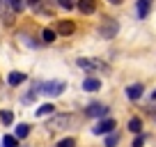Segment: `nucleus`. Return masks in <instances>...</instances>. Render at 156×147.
Wrapping results in <instances>:
<instances>
[{"instance_id": "nucleus-18", "label": "nucleus", "mask_w": 156, "mask_h": 147, "mask_svg": "<svg viewBox=\"0 0 156 147\" xmlns=\"http://www.w3.org/2000/svg\"><path fill=\"white\" fill-rule=\"evenodd\" d=\"M7 5H9V9H14V12H21L25 7V2L23 0H7Z\"/></svg>"}, {"instance_id": "nucleus-8", "label": "nucleus", "mask_w": 156, "mask_h": 147, "mask_svg": "<svg viewBox=\"0 0 156 147\" xmlns=\"http://www.w3.org/2000/svg\"><path fill=\"white\" fill-rule=\"evenodd\" d=\"M142 92H145V90H142L140 83H133V85H129V88H126V97L131 99V101H138V99L142 97Z\"/></svg>"}, {"instance_id": "nucleus-19", "label": "nucleus", "mask_w": 156, "mask_h": 147, "mask_svg": "<svg viewBox=\"0 0 156 147\" xmlns=\"http://www.w3.org/2000/svg\"><path fill=\"white\" fill-rule=\"evenodd\" d=\"M30 133V127L28 124H19V127H16V138H25Z\"/></svg>"}, {"instance_id": "nucleus-5", "label": "nucleus", "mask_w": 156, "mask_h": 147, "mask_svg": "<svg viewBox=\"0 0 156 147\" xmlns=\"http://www.w3.org/2000/svg\"><path fill=\"white\" fill-rule=\"evenodd\" d=\"M85 115H87V117H103L106 120L108 106H103V103H90V106L85 108Z\"/></svg>"}, {"instance_id": "nucleus-24", "label": "nucleus", "mask_w": 156, "mask_h": 147, "mask_svg": "<svg viewBox=\"0 0 156 147\" xmlns=\"http://www.w3.org/2000/svg\"><path fill=\"white\" fill-rule=\"evenodd\" d=\"M145 145V136H136V140H133V147H142Z\"/></svg>"}, {"instance_id": "nucleus-3", "label": "nucleus", "mask_w": 156, "mask_h": 147, "mask_svg": "<svg viewBox=\"0 0 156 147\" xmlns=\"http://www.w3.org/2000/svg\"><path fill=\"white\" fill-rule=\"evenodd\" d=\"M73 122V117L71 115H55V117H51L48 120V131H60V129H64L67 124H71Z\"/></svg>"}, {"instance_id": "nucleus-25", "label": "nucleus", "mask_w": 156, "mask_h": 147, "mask_svg": "<svg viewBox=\"0 0 156 147\" xmlns=\"http://www.w3.org/2000/svg\"><path fill=\"white\" fill-rule=\"evenodd\" d=\"M108 2H112V5H119V2H122V0H108Z\"/></svg>"}, {"instance_id": "nucleus-15", "label": "nucleus", "mask_w": 156, "mask_h": 147, "mask_svg": "<svg viewBox=\"0 0 156 147\" xmlns=\"http://www.w3.org/2000/svg\"><path fill=\"white\" fill-rule=\"evenodd\" d=\"M41 39H44L46 44H51V41L58 39V32H55V30H51V28H46L44 32H41Z\"/></svg>"}, {"instance_id": "nucleus-12", "label": "nucleus", "mask_w": 156, "mask_h": 147, "mask_svg": "<svg viewBox=\"0 0 156 147\" xmlns=\"http://www.w3.org/2000/svg\"><path fill=\"white\" fill-rule=\"evenodd\" d=\"M25 81V74H21V71H12L9 76H7V83L9 85H21Z\"/></svg>"}, {"instance_id": "nucleus-13", "label": "nucleus", "mask_w": 156, "mask_h": 147, "mask_svg": "<svg viewBox=\"0 0 156 147\" xmlns=\"http://www.w3.org/2000/svg\"><path fill=\"white\" fill-rule=\"evenodd\" d=\"M149 7H151V0H138V16L145 19L147 12H149Z\"/></svg>"}, {"instance_id": "nucleus-22", "label": "nucleus", "mask_w": 156, "mask_h": 147, "mask_svg": "<svg viewBox=\"0 0 156 147\" xmlns=\"http://www.w3.org/2000/svg\"><path fill=\"white\" fill-rule=\"evenodd\" d=\"M58 147H76V140L73 138H64V140L58 142Z\"/></svg>"}, {"instance_id": "nucleus-1", "label": "nucleus", "mask_w": 156, "mask_h": 147, "mask_svg": "<svg viewBox=\"0 0 156 147\" xmlns=\"http://www.w3.org/2000/svg\"><path fill=\"white\" fill-rule=\"evenodd\" d=\"M117 32H119V23L115 19H110V16H106L103 23L99 25V34L103 39H112V37H117Z\"/></svg>"}, {"instance_id": "nucleus-21", "label": "nucleus", "mask_w": 156, "mask_h": 147, "mask_svg": "<svg viewBox=\"0 0 156 147\" xmlns=\"http://www.w3.org/2000/svg\"><path fill=\"white\" fill-rule=\"evenodd\" d=\"M58 5L62 7V9H73V7H76V0H58Z\"/></svg>"}, {"instance_id": "nucleus-4", "label": "nucleus", "mask_w": 156, "mask_h": 147, "mask_svg": "<svg viewBox=\"0 0 156 147\" xmlns=\"http://www.w3.org/2000/svg\"><path fill=\"white\" fill-rule=\"evenodd\" d=\"M115 127H117V124H115V120L106 117V120H101V122H99L97 127L92 129V131L97 133V136H106V133H112V131H115Z\"/></svg>"}, {"instance_id": "nucleus-20", "label": "nucleus", "mask_w": 156, "mask_h": 147, "mask_svg": "<svg viewBox=\"0 0 156 147\" xmlns=\"http://www.w3.org/2000/svg\"><path fill=\"white\" fill-rule=\"evenodd\" d=\"M0 120H2V124H12V122H14L12 110H2V113H0Z\"/></svg>"}, {"instance_id": "nucleus-26", "label": "nucleus", "mask_w": 156, "mask_h": 147, "mask_svg": "<svg viewBox=\"0 0 156 147\" xmlns=\"http://www.w3.org/2000/svg\"><path fill=\"white\" fill-rule=\"evenodd\" d=\"M151 97H154V99H156V92H151Z\"/></svg>"}, {"instance_id": "nucleus-2", "label": "nucleus", "mask_w": 156, "mask_h": 147, "mask_svg": "<svg viewBox=\"0 0 156 147\" xmlns=\"http://www.w3.org/2000/svg\"><path fill=\"white\" fill-rule=\"evenodd\" d=\"M41 94H48V97H58V94L64 92V83L62 81H51V83H41L39 85Z\"/></svg>"}, {"instance_id": "nucleus-17", "label": "nucleus", "mask_w": 156, "mask_h": 147, "mask_svg": "<svg viewBox=\"0 0 156 147\" xmlns=\"http://www.w3.org/2000/svg\"><path fill=\"white\" fill-rule=\"evenodd\" d=\"M19 145V138L16 136H5L2 138V147H16Z\"/></svg>"}, {"instance_id": "nucleus-7", "label": "nucleus", "mask_w": 156, "mask_h": 147, "mask_svg": "<svg viewBox=\"0 0 156 147\" xmlns=\"http://www.w3.org/2000/svg\"><path fill=\"white\" fill-rule=\"evenodd\" d=\"M76 7L83 14H92L94 9H97V0H76Z\"/></svg>"}, {"instance_id": "nucleus-6", "label": "nucleus", "mask_w": 156, "mask_h": 147, "mask_svg": "<svg viewBox=\"0 0 156 147\" xmlns=\"http://www.w3.org/2000/svg\"><path fill=\"white\" fill-rule=\"evenodd\" d=\"M78 67H83V69H101V71H106V69H108L101 60H85V58L78 60Z\"/></svg>"}, {"instance_id": "nucleus-23", "label": "nucleus", "mask_w": 156, "mask_h": 147, "mask_svg": "<svg viewBox=\"0 0 156 147\" xmlns=\"http://www.w3.org/2000/svg\"><path fill=\"white\" fill-rule=\"evenodd\" d=\"M41 2L44 0H25V5H30L32 9H41Z\"/></svg>"}, {"instance_id": "nucleus-11", "label": "nucleus", "mask_w": 156, "mask_h": 147, "mask_svg": "<svg viewBox=\"0 0 156 147\" xmlns=\"http://www.w3.org/2000/svg\"><path fill=\"white\" fill-rule=\"evenodd\" d=\"M129 131L136 133V136H140V131H142V120H140V117H131V120H129Z\"/></svg>"}, {"instance_id": "nucleus-16", "label": "nucleus", "mask_w": 156, "mask_h": 147, "mask_svg": "<svg viewBox=\"0 0 156 147\" xmlns=\"http://www.w3.org/2000/svg\"><path fill=\"white\" fill-rule=\"evenodd\" d=\"M117 142H119V133H108V138H106V147H115Z\"/></svg>"}, {"instance_id": "nucleus-14", "label": "nucleus", "mask_w": 156, "mask_h": 147, "mask_svg": "<svg viewBox=\"0 0 156 147\" xmlns=\"http://www.w3.org/2000/svg\"><path fill=\"white\" fill-rule=\"evenodd\" d=\"M53 113H55V106H53V103H44V106L37 110L39 117H46V115H53Z\"/></svg>"}, {"instance_id": "nucleus-10", "label": "nucleus", "mask_w": 156, "mask_h": 147, "mask_svg": "<svg viewBox=\"0 0 156 147\" xmlns=\"http://www.w3.org/2000/svg\"><path fill=\"white\" fill-rule=\"evenodd\" d=\"M99 88H101V81L99 78H85L83 81V90H87V92H97Z\"/></svg>"}, {"instance_id": "nucleus-9", "label": "nucleus", "mask_w": 156, "mask_h": 147, "mask_svg": "<svg viewBox=\"0 0 156 147\" xmlns=\"http://www.w3.org/2000/svg\"><path fill=\"white\" fill-rule=\"evenodd\" d=\"M73 30H76V28H73L71 21H60L55 32H58V34H64V37H69V34H73Z\"/></svg>"}]
</instances>
